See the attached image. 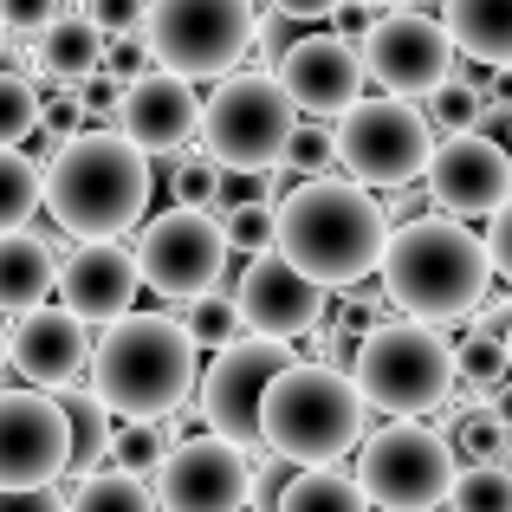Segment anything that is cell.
I'll return each instance as SVG.
<instances>
[{
    "label": "cell",
    "mask_w": 512,
    "mask_h": 512,
    "mask_svg": "<svg viewBox=\"0 0 512 512\" xmlns=\"http://www.w3.org/2000/svg\"><path fill=\"white\" fill-rule=\"evenodd\" d=\"M85 124H91V117H85V104H78V98H59V104H46V124H39V130H46V143L59 150V143L85 137ZM52 150H46V156H52Z\"/></svg>",
    "instance_id": "obj_42"
},
{
    "label": "cell",
    "mask_w": 512,
    "mask_h": 512,
    "mask_svg": "<svg viewBox=\"0 0 512 512\" xmlns=\"http://www.w3.org/2000/svg\"><path fill=\"white\" fill-rule=\"evenodd\" d=\"M104 52H111V33H104L91 13H59V20L39 33L33 59L46 78H65V85H85V78L104 72Z\"/></svg>",
    "instance_id": "obj_23"
},
{
    "label": "cell",
    "mask_w": 512,
    "mask_h": 512,
    "mask_svg": "<svg viewBox=\"0 0 512 512\" xmlns=\"http://www.w3.org/2000/svg\"><path fill=\"white\" fill-rule=\"evenodd\" d=\"M72 474V415L52 389H0V493Z\"/></svg>",
    "instance_id": "obj_13"
},
{
    "label": "cell",
    "mask_w": 512,
    "mask_h": 512,
    "mask_svg": "<svg viewBox=\"0 0 512 512\" xmlns=\"http://www.w3.org/2000/svg\"><path fill=\"white\" fill-rule=\"evenodd\" d=\"M137 292H143V266H137V253L117 247V240H78V253L59 260V299L72 305L85 325H117V318H130Z\"/></svg>",
    "instance_id": "obj_19"
},
{
    "label": "cell",
    "mask_w": 512,
    "mask_h": 512,
    "mask_svg": "<svg viewBox=\"0 0 512 512\" xmlns=\"http://www.w3.org/2000/svg\"><path fill=\"white\" fill-rule=\"evenodd\" d=\"M363 402L357 376L338 363H292L266 396V454L292 467H331L338 454L363 448Z\"/></svg>",
    "instance_id": "obj_5"
},
{
    "label": "cell",
    "mask_w": 512,
    "mask_h": 512,
    "mask_svg": "<svg viewBox=\"0 0 512 512\" xmlns=\"http://www.w3.org/2000/svg\"><path fill=\"white\" fill-rule=\"evenodd\" d=\"M195 331L169 312H130L91 350V389L124 422H169L195 396Z\"/></svg>",
    "instance_id": "obj_3"
},
{
    "label": "cell",
    "mask_w": 512,
    "mask_h": 512,
    "mask_svg": "<svg viewBox=\"0 0 512 512\" xmlns=\"http://www.w3.org/2000/svg\"><path fill=\"white\" fill-rule=\"evenodd\" d=\"M299 124L305 117L279 78L234 72V78H221V91L201 111V150L227 175H273V169H286V143Z\"/></svg>",
    "instance_id": "obj_7"
},
{
    "label": "cell",
    "mask_w": 512,
    "mask_h": 512,
    "mask_svg": "<svg viewBox=\"0 0 512 512\" xmlns=\"http://www.w3.org/2000/svg\"><path fill=\"white\" fill-rule=\"evenodd\" d=\"M493 286V253L454 214H428V221H402L389 234L383 253V292L402 318H428V325H448L467 318Z\"/></svg>",
    "instance_id": "obj_4"
},
{
    "label": "cell",
    "mask_w": 512,
    "mask_h": 512,
    "mask_svg": "<svg viewBox=\"0 0 512 512\" xmlns=\"http://www.w3.org/2000/svg\"><path fill=\"white\" fill-rule=\"evenodd\" d=\"M143 59H150V46H137V39H111V52H104V72L124 78V85H137V78L150 72Z\"/></svg>",
    "instance_id": "obj_43"
},
{
    "label": "cell",
    "mask_w": 512,
    "mask_h": 512,
    "mask_svg": "<svg viewBox=\"0 0 512 512\" xmlns=\"http://www.w3.org/2000/svg\"><path fill=\"white\" fill-rule=\"evenodd\" d=\"M221 227H227V247L247 253V260H260L266 247L279 240V201H227L221 208Z\"/></svg>",
    "instance_id": "obj_30"
},
{
    "label": "cell",
    "mask_w": 512,
    "mask_h": 512,
    "mask_svg": "<svg viewBox=\"0 0 512 512\" xmlns=\"http://www.w3.org/2000/svg\"><path fill=\"white\" fill-rule=\"evenodd\" d=\"M201 111H208V104L195 98V78H175V72H163V65H150V72L124 91L117 130H124L143 156H169V150H182V143L201 130Z\"/></svg>",
    "instance_id": "obj_21"
},
{
    "label": "cell",
    "mask_w": 512,
    "mask_h": 512,
    "mask_svg": "<svg viewBox=\"0 0 512 512\" xmlns=\"http://www.w3.org/2000/svg\"><path fill=\"white\" fill-rule=\"evenodd\" d=\"M506 143H512V111H506Z\"/></svg>",
    "instance_id": "obj_49"
},
{
    "label": "cell",
    "mask_w": 512,
    "mask_h": 512,
    "mask_svg": "<svg viewBox=\"0 0 512 512\" xmlns=\"http://www.w3.org/2000/svg\"><path fill=\"white\" fill-rule=\"evenodd\" d=\"M266 7H273L279 20H305V26H312V20H331L344 0H266Z\"/></svg>",
    "instance_id": "obj_46"
},
{
    "label": "cell",
    "mask_w": 512,
    "mask_h": 512,
    "mask_svg": "<svg viewBox=\"0 0 512 512\" xmlns=\"http://www.w3.org/2000/svg\"><path fill=\"white\" fill-rule=\"evenodd\" d=\"M389 208L376 201V188L363 182H331V175H305L279 195V240L273 253H286L305 279H318L325 292L357 286V279L383 273L389 253Z\"/></svg>",
    "instance_id": "obj_1"
},
{
    "label": "cell",
    "mask_w": 512,
    "mask_h": 512,
    "mask_svg": "<svg viewBox=\"0 0 512 512\" xmlns=\"http://www.w3.org/2000/svg\"><path fill=\"white\" fill-rule=\"evenodd\" d=\"M52 396L65 402V415H72V467L78 474H98V467H111V409H104L98 389H52Z\"/></svg>",
    "instance_id": "obj_25"
},
{
    "label": "cell",
    "mask_w": 512,
    "mask_h": 512,
    "mask_svg": "<svg viewBox=\"0 0 512 512\" xmlns=\"http://www.w3.org/2000/svg\"><path fill=\"white\" fill-rule=\"evenodd\" d=\"M506 350H512V325H506Z\"/></svg>",
    "instance_id": "obj_50"
},
{
    "label": "cell",
    "mask_w": 512,
    "mask_h": 512,
    "mask_svg": "<svg viewBox=\"0 0 512 512\" xmlns=\"http://www.w3.org/2000/svg\"><path fill=\"white\" fill-rule=\"evenodd\" d=\"M46 208L72 240H117L150 214V156L124 130H85L46 156Z\"/></svg>",
    "instance_id": "obj_2"
},
{
    "label": "cell",
    "mask_w": 512,
    "mask_h": 512,
    "mask_svg": "<svg viewBox=\"0 0 512 512\" xmlns=\"http://www.w3.org/2000/svg\"><path fill=\"white\" fill-rule=\"evenodd\" d=\"M441 20L467 59L512 72V0H441Z\"/></svg>",
    "instance_id": "obj_24"
},
{
    "label": "cell",
    "mask_w": 512,
    "mask_h": 512,
    "mask_svg": "<svg viewBox=\"0 0 512 512\" xmlns=\"http://www.w3.org/2000/svg\"><path fill=\"white\" fill-rule=\"evenodd\" d=\"M435 124L428 111H415L409 98H357L350 111L338 117V169L350 182L376 188H409L415 175H428L435 163Z\"/></svg>",
    "instance_id": "obj_10"
},
{
    "label": "cell",
    "mask_w": 512,
    "mask_h": 512,
    "mask_svg": "<svg viewBox=\"0 0 512 512\" xmlns=\"http://www.w3.org/2000/svg\"><path fill=\"white\" fill-rule=\"evenodd\" d=\"M240 318H247V331H260V338H305V331L325 325V286L318 279H305L299 266L286 260V253H260V260L240 273Z\"/></svg>",
    "instance_id": "obj_18"
},
{
    "label": "cell",
    "mask_w": 512,
    "mask_h": 512,
    "mask_svg": "<svg viewBox=\"0 0 512 512\" xmlns=\"http://www.w3.org/2000/svg\"><path fill=\"white\" fill-rule=\"evenodd\" d=\"M7 344H13V331H7V325H0V363H7Z\"/></svg>",
    "instance_id": "obj_47"
},
{
    "label": "cell",
    "mask_w": 512,
    "mask_h": 512,
    "mask_svg": "<svg viewBox=\"0 0 512 512\" xmlns=\"http://www.w3.org/2000/svg\"><path fill=\"white\" fill-rule=\"evenodd\" d=\"M253 493V461L227 435H195L175 441L169 461L156 467V506L163 512H247Z\"/></svg>",
    "instance_id": "obj_15"
},
{
    "label": "cell",
    "mask_w": 512,
    "mask_h": 512,
    "mask_svg": "<svg viewBox=\"0 0 512 512\" xmlns=\"http://www.w3.org/2000/svg\"><path fill=\"white\" fill-rule=\"evenodd\" d=\"M221 163H214L208 150L201 156H188V163H175L169 175V195H175V208H214V195H221Z\"/></svg>",
    "instance_id": "obj_37"
},
{
    "label": "cell",
    "mask_w": 512,
    "mask_h": 512,
    "mask_svg": "<svg viewBox=\"0 0 512 512\" xmlns=\"http://www.w3.org/2000/svg\"><path fill=\"white\" fill-rule=\"evenodd\" d=\"M480 111H487V98H480L467 78H448V85L428 98V124L441 130V137H461V130H480Z\"/></svg>",
    "instance_id": "obj_35"
},
{
    "label": "cell",
    "mask_w": 512,
    "mask_h": 512,
    "mask_svg": "<svg viewBox=\"0 0 512 512\" xmlns=\"http://www.w3.org/2000/svg\"><path fill=\"white\" fill-rule=\"evenodd\" d=\"M260 13L253 0H150L143 46L175 78H227L247 59Z\"/></svg>",
    "instance_id": "obj_9"
},
{
    "label": "cell",
    "mask_w": 512,
    "mask_h": 512,
    "mask_svg": "<svg viewBox=\"0 0 512 512\" xmlns=\"http://www.w3.org/2000/svg\"><path fill=\"white\" fill-rule=\"evenodd\" d=\"M72 512H156V493L143 487V474H124V467H98V474L78 480Z\"/></svg>",
    "instance_id": "obj_28"
},
{
    "label": "cell",
    "mask_w": 512,
    "mask_h": 512,
    "mask_svg": "<svg viewBox=\"0 0 512 512\" xmlns=\"http://www.w3.org/2000/svg\"><path fill=\"white\" fill-rule=\"evenodd\" d=\"M169 448H175V441H169L163 422H124V428H117V441H111V467H124V474H143V480H150L156 467L169 461Z\"/></svg>",
    "instance_id": "obj_33"
},
{
    "label": "cell",
    "mask_w": 512,
    "mask_h": 512,
    "mask_svg": "<svg viewBox=\"0 0 512 512\" xmlns=\"http://www.w3.org/2000/svg\"><path fill=\"white\" fill-rule=\"evenodd\" d=\"M454 480H461L454 441L422 422H389L357 448V487L383 512H435L454 500Z\"/></svg>",
    "instance_id": "obj_8"
},
{
    "label": "cell",
    "mask_w": 512,
    "mask_h": 512,
    "mask_svg": "<svg viewBox=\"0 0 512 512\" xmlns=\"http://www.w3.org/2000/svg\"><path fill=\"white\" fill-rule=\"evenodd\" d=\"M363 52L344 33H305L279 52V85L299 104V117H344L363 98Z\"/></svg>",
    "instance_id": "obj_17"
},
{
    "label": "cell",
    "mask_w": 512,
    "mask_h": 512,
    "mask_svg": "<svg viewBox=\"0 0 512 512\" xmlns=\"http://www.w3.org/2000/svg\"><path fill=\"white\" fill-rule=\"evenodd\" d=\"M124 78H111V72H98V78H85L78 85V104H85V117H117L124 111Z\"/></svg>",
    "instance_id": "obj_41"
},
{
    "label": "cell",
    "mask_w": 512,
    "mask_h": 512,
    "mask_svg": "<svg viewBox=\"0 0 512 512\" xmlns=\"http://www.w3.org/2000/svg\"><path fill=\"white\" fill-rule=\"evenodd\" d=\"M52 286H59V260H52L46 240L26 234V227L0 234V312H13V318L39 312L52 299Z\"/></svg>",
    "instance_id": "obj_22"
},
{
    "label": "cell",
    "mask_w": 512,
    "mask_h": 512,
    "mask_svg": "<svg viewBox=\"0 0 512 512\" xmlns=\"http://www.w3.org/2000/svg\"><path fill=\"white\" fill-rule=\"evenodd\" d=\"M370 7H409V0H370Z\"/></svg>",
    "instance_id": "obj_48"
},
{
    "label": "cell",
    "mask_w": 512,
    "mask_h": 512,
    "mask_svg": "<svg viewBox=\"0 0 512 512\" xmlns=\"http://www.w3.org/2000/svg\"><path fill=\"white\" fill-rule=\"evenodd\" d=\"M454 357H461V376H467V383H487V389L512 370L506 331H467V338L454 344Z\"/></svg>",
    "instance_id": "obj_36"
},
{
    "label": "cell",
    "mask_w": 512,
    "mask_h": 512,
    "mask_svg": "<svg viewBox=\"0 0 512 512\" xmlns=\"http://www.w3.org/2000/svg\"><path fill=\"white\" fill-rule=\"evenodd\" d=\"M292 344L286 338H260V331H247L240 344L214 350L208 376H201V415H208L214 435H227L234 448L260 454L266 448V396H273V383L292 370Z\"/></svg>",
    "instance_id": "obj_11"
},
{
    "label": "cell",
    "mask_w": 512,
    "mask_h": 512,
    "mask_svg": "<svg viewBox=\"0 0 512 512\" xmlns=\"http://www.w3.org/2000/svg\"><path fill=\"white\" fill-rule=\"evenodd\" d=\"M46 124V98L26 72H0V150H20Z\"/></svg>",
    "instance_id": "obj_29"
},
{
    "label": "cell",
    "mask_w": 512,
    "mask_h": 512,
    "mask_svg": "<svg viewBox=\"0 0 512 512\" xmlns=\"http://www.w3.org/2000/svg\"><path fill=\"white\" fill-rule=\"evenodd\" d=\"M350 376H357L363 402L396 422H422L428 409L454 396L461 383V357L441 338L428 318H389V325H370L350 350Z\"/></svg>",
    "instance_id": "obj_6"
},
{
    "label": "cell",
    "mask_w": 512,
    "mask_h": 512,
    "mask_svg": "<svg viewBox=\"0 0 512 512\" xmlns=\"http://www.w3.org/2000/svg\"><path fill=\"white\" fill-rule=\"evenodd\" d=\"M91 20H98L111 39H143V26H150V0H91Z\"/></svg>",
    "instance_id": "obj_40"
},
{
    "label": "cell",
    "mask_w": 512,
    "mask_h": 512,
    "mask_svg": "<svg viewBox=\"0 0 512 512\" xmlns=\"http://www.w3.org/2000/svg\"><path fill=\"white\" fill-rule=\"evenodd\" d=\"M454 33L448 20H428V13H383V20L363 33V65L389 98H435L454 78Z\"/></svg>",
    "instance_id": "obj_14"
},
{
    "label": "cell",
    "mask_w": 512,
    "mask_h": 512,
    "mask_svg": "<svg viewBox=\"0 0 512 512\" xmlns=\"http://www.w3.org/2000/svg\"><path fill=\"white\" fill-rule=\"evenodd\" d=\"M188 331H195V344H240L247 338V318H240V299H227V292H201V299H188Z\"/></svg>",
    "instance_id": "obj_34"
},
{
    "label": "cell",
    "mask_w": 512,
    "mask_h": 512,
    "mask_svg": "<svg viewBox=\"0 0 512 512\" xmlns=\"http://www.w3.org/2000/svg\"><path fill=\"white\" fill-rule=\"evenodd\" d=\"M39 201H46V169H39V156L0 150V234L26 227L39 214Z\"/></svg>",
    "instance_id": "obj_27"
},
{
    "label": "cell",
    "mask_w": 512,
    "mask_h": 512,
    "mask_svg": "<svg viewBox=\"0 0 512 512\" xmlns=\"http://www.w3.org/2000/svg\"><path fill=\"white\" fill-rule=\"evenodd\" d=\"M448 506H454V512H512V467H506V461L461 467Z\"/></svg>",
    "instance_id": "obj_32"
},
{
    "label": "cell",
    "mask_w": 512,
    "mask_h": 512,
    "mask_svg": "<svg viewBox=\"0 0 512 512\" xmlns=\"http://www.w3.org/2000/svg\"><path fill=\"white\" fill-rule=\"evenodd\" d=\"M487 253H493V273H500L506 286H512V201L487 221Z\"/></svg>",
    "instance_id": "obj_44"
},
{
    "label": "cell",
    "mask_w": 512,
    "mask_h": 512,
    "mask_svg": "<svg viewBox=\"0 0 512 512\" xmlns=\"http://www.w3.org/2000/svg\"><path fill=\"white\" fill-rule=\"evenodd\" d=\"M454 454H461L467 467L506 461V454H512V422L500 409H467L461 422H454Z\"/></svg>",
    "instance_id": "obj_31"
},
{
    "label": "cell",
    "mask_w": 512,
    "mask_h": 512,
    "mask_svg": "<svg viewBox=\"0 0 512 512\" xmlns=\"http://www.w3.org/2000/svg\"><path fill=\"white\" fill-rule=\"evenodd\" d=\"M331 163H338V130H318V117H305V124L292 130V143H286V169L318 175Z\"/></svg>",
    "instance_id": "obj_38"
},
{
    "label": "cell",
    "mask_w": 512,
    "mask_h": 512,
    "mask_svg": "<svg viewBox=\"0 0 512 512\" xmlns=\"http://www.w3.org/2000/svg\"><path fill=\"white\" fill-rule=\"evenodd\" d=\"M227 253L234 247H227V227H221L214 208H169V214H156L137 240L143 286H156L163 299H182V305L201 299V292H214Z\"/></svg>",
    "instance_id": "obj_12"
},
{
    "label": "cell",
    "mask_w": 512,
    "mask_h": 512,
    "mask_svg": "<svg viewBox=\"0 0 512 512\" xmlns=\"http://www.w3.org/2000/svg\"><path fill=\"white\" fill-rule=\"evenodd\" d=\"M91 325L72 312V305H39L13 325V344H7V363L26 376L33 389H72L91 363Z\"/></svg>",
    "instance_id": "obj_20"
},
{
    "label": "cell",
    "mask_w": 512,
    "mask_h": 512,
    "mask_svg": "<svg viewBox=\"0 0 512 512\" xmlns=\"http://www.w3.org/2000/svg\"><path fill=\"white\" fill-rule=\"evenodd\" d=\"M0 512H72V500H59L52 487H20V493H0Z\"/></svg>",
    "instance_id": "obj_45"
},
{
    "label": "cell",
    "mask_w": 512,
    "mask_h": 512,
    "mask_svg": "<svg viewBox=\"0 0 512 512\" xmlns=\"http://www.w3.org/2000/svg\"><path fill=\"white\" fill-rule=\"evenodd\" d=\"M273 512H370V493L357 487V474H331V467H299L279 487Z\"/></svg>",
    "instance_id": "obj_26"
},
{
    "label": "cell",
    "mask_w": 512,
    "mask_h": 512,
    "mask_svg": "<svg viewBox=\"0 0 512 512\" xmlns=\"http://www.w3.org/2000/svg\"><path fill=\"white\" fill-rule=\"evenodd\" d=\"M65 13V0H0V33H20V39H39L52 20Z\"/></svg>",
    "instance_id": "obj_39"
},
{
    "label": "cell",
    "mask_w": 512,
    "mask_h": 512,
    "mask_svg": "<svg viewBox=\"0 0 512 512\" xmlns=\"http://www.w3.org/2000/svg\"><path fill=\"white\" fill-rule=\"evenodd\" d=\"M422 182H428L441 214H454V221H493L512 201V143H493L487 130L441 137Z\"/></svg>",
    "instance_id": "obj_16"
}]
</instances>
